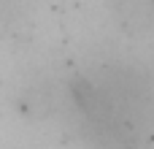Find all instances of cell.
Masks as SVG:
<instances>
[{
  "label": "cell",
  "mask_w": 154,
  "mask_h": 149,
  "mask_svg": "<svg viewBox=\"0 0 154 149\" xmlns=\"http://www.w3.org/2000/svg\"><path fill=\"white\" fill-rule=\"evenodd\" d=\"M92 92V109L87 111L92 125H97V130L103 136H108L116 144L119 141H133L141 138V133H146V125L152 122L154 103L149 100L146 87L138 81H114L106 79L100 87H89Z\"/></svg>",
  "instance_id": "obj_1"
}]
</instances>
